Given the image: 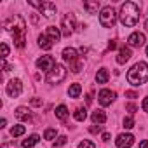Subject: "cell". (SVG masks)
<instances>
[{
  "mask_svg": "<svg viewBox=\"0 0 148 148\" xmlns=\"http://www.w3.org/2000/svg\"><path fill=\"white\" fill-rule=\"evenodd\" d=\"M5 124H7V120H5V119H2V122H0V127H5Z\"/></svg>",
  "mask_w": 148,
  "mask_h": 148,
  "instance_id": "obj_38",
  "label": "cell"
},
{
  "mask_svg": "<svg viewBox=\"0 0 148 148\" xmlns=\"http://www.w3.org/2000/svg\"><path fill=\"white\" fill-rule=\"evenodd\" d=\"M47 37L52 40V42H58L61 38V32L58 26H47Z\"/></svg>",
  "mask_w": 148,
  "mask_h": 148,
  "instance_id": "obj_16",
  "label": "cell"
},
{
  "mask_svg": "<svg viewBox=\"0 0 148 148\" xmlns=\"http://www.w3.org/2000/svg\"><path fill=\"white\" fill-rule=\"evenodd\" d=\"M145 28H146V30H148V21H145Z\"/></svg>",
  "mask_w": 148,
  "mask_h": 148,
  "instance_id": "obj_39",
  "label": "cell"
},
{
  "mask_svg": "<svg viewBox=\"0 0 148 148\" xmlns=\"http://www.w3.org/2000/svg\"><path fill=\"white\" fill-rule=\"evenodd\" d=\"M30 5L37 7L40 11V14H44L45 18H52L56 14V4H52V2H35V0H30Z\"/></svg>",
  "mask_w": 148,
  "mask_h": 148,
  "instance_id": "obj_7",
  "label": "cell"
},
{
  "mask_svg": "<svg viewBox=\"0 0 148 148\" xmlns=\"http://www.w3.org/2000/svg\"><path fill=\"white\" fill-rule=\"evenodd\" d=\"M103 141H110V132H105L103 134Z\"/></svg>",
  "mask_w": 148,
  "mask_h": 148,
  "instance_id": "obj_37",
  "label": "cell"
},
{
  "mask_svg": "<svg viewBox=\"0 0 148 148\" xmlns=\"http://www.w3.org/2000/svg\"><path fill=\"white\" fill-rule=\"evenodd\" d=\"M66 141H68L66 136H59V138L54 141V146H63V145H66Z\"/></svg>",
  "mask_w": 148,
  "mask_h": 148,
  "instance_id": "obj_28",
  "label": "cell"
},
{
  "mask_svg": "<svg viewBox=\"0 0 148 148\" xmlns=\"http://www.w3.org/2000/svg\"><path fill=\"white\" fill-rule=\"evenodd\" d=\"M38 45H40L42 49H45V51H51L52 45H54V42H52L47 35H40V37H38Z\"/></svg>",
  "mask_w": 148,
  "mask_h": 148,
  "instance_id": "obj_17",
  "label": "cell"
},
{
  "mask_svg": "<svg viewBox=\"0 0 148 148\" xmlns=\"http://www.w3.org/2000/svg\"><path fill=\"white\" fill-rule=\"evenodd\" d=\"M56 117H58L59 120H66V117H68V108H66L64 105H59V106L56 108Z\"/></svg>",
  "mask_w": 148,
  "mask_h": 148,
  "instance_id": "obj_22",
  "label": "cell"
},
{
  "mask_svg": "<svg viewBox=\"0 0 148 148\" xmlns=\"http://www.w3.org/2000/svg\"><path fill=\"white\" fill-rule=\"evenodd\" d=\"M108 70L106 68H99L98 70V73H96V82L98 84H106L108 82Z\"/></svg>",
  "mask_w": 148,
  "mask_h": 148,
  "instance_id": "obj_18",
  "label": "cell"
},
{
  "mask_svg": "<svg viewBox=\"0 0 148 148\" xmlns=\"http://www.w3.org/2000/svg\"><path fill=\"white\" fill-rule=\"evenodd\" d=\"M131 56H132V52H131L129 47H120L119 56H117V63H119V64H124V63H127V61L131 59Z\"/></svg>",
  "mask_w": 148,
  "mask_h": 148,
  "instance_id": "obj_13",
  "label": "cell"
},
{
  "mask_svg": "<svg viewBox=\"0 0 148 148\" xmlns=\"http://www.w3.org/2000/svg\"><path fill=\"white\" fill-rule=\"evenodd\" d=\"M125 110H129V112H131V113H134V112H136V110H138V108H136V105H134V103H129V105H127V106H125Z\"/></svg>",
  "mask_w": 148,
  "mask_h": 148,
  "instance_id": "obj_31",
  "label": "cell"
},
{
  "mask_svg": "<svg viewBox=\"0 0 148 148\" xmlns=\"http://www.w3.org/2000/svg\"><path fill=\"white\" fill-rule=\"evenodd\" d=\"M73 117H75V120H79V122H84V120L87 119V112H86V108H77L75 113H73Z\"/></svg>",
  "mask_w": 148,
  "mask_h": 148,
  "instance_id": "obj_23",
  "label": "cell"
},
{
  "mask_svg": "<svg viewBox=\"0 0 148 148\" xmlns=\"http://www.w3.org/2000/svg\"><path fill=\"white\" fill-rule=\"evenodd\" d=\"M99 23H101L103 28H113L115 26V23H117V12H115V9L112 5H106V7L101 9V12H99Z\"/></svg>",
  "mask_w": 148,
  "mask_h": 148,
  "instance_id": "obj_4",
  "label": "cell"
},
{
  "mask_svg": "<svg viewBox=\"0 0 148 148\" xmlns=\"http://www.w3.org/2000/svg\"><path fill=\"white\" fill-rule=\"evenodd\" d=\"M91 119H92V122H94V124L101 125V124H105V122H106V113H105L103 110H94Z\"/></svg>",
  "mask_w": 148,
  "mask_h": 148,
  "instance_id": "obj_15",
  "label": "cell"
},
{
  "mask_svg": "<svg viewBox=\"0 0 148 148\" xmlns=\"http://www.w3.org/2000/svg\"><path fill=\"white\" fill-rule=\"evenodd\" d=\"M117 47V44H115V40H112L110 44H108V49H115Z\"/></svg>",
  "mask_w": 148,
  "mask_h": 148,
  "instance_id": "obj_36",
  "label": "cell"
},
{
  "mask_svg": "<svg viewBox=\"0 0 148 148\" xmlns=\"http://www.w3.org/2000/svg\"><path fill=\"white\" fill-rule=\"evenodd\" d=\"M5 91H7V94H9L11 98H18V96L23 92V84H21V80H19V79H12V80L7 84Z\"/></svg>",
  "mask_w": 148,
  "mask_h": 148,
  "instance_id": "obj_8",
  "label": "cell"
},
{
  "mask_svg": "<svg viewBox=\"0 0 148 148\" xmlns=\"http://www.w3.org/2000/svg\"><path fill=\"white\" fill-rule=\"evenodd\" d=\"M38 141H40V136H38V134H32V136H28V139H25V141L21 143V146H23V148H32V146H35Z\"/></svg>",
  "mask_w": 148,
  "mask_h": 148,
  "instance_id": "obj_19",
  "label": "cell"
},
{
  "mask_svg": "<svg viewBox=\"0 0 148 148\" xmlns=\"http://www.w3.org/2000/svg\"><path fill=\"white\" fill-rule=\"evenodd\" d=\"M115 92L113 91H110V89H103V91H99V94H98V99H99V103H101V106H108V105H112L113 101H115Z\"/></svg>",
  "mask_w": 148,
  "mask_h": 148,
  "instance_id": "obj_10",
  "label": "cell"
},
{
  "mask_svg": "<svg viewBox=\"0 0 148 148\" xmlns=\"http://www.w3.org/2000/svg\"><path fill=\"white\" fill-rule=\"evenodd\" d=\"M125 98L134 99V98H138V92H134V91H125Z\"/></svg>",
  "mask_w": 148,
  "mask_h": 148,
  "instance_id": "obj_30",
  "label": "cell"
},
{
  "mask_svg": "<svg viewBox=\"0 0 148 148\" xmlns=\"http://www.w3.org/2000/svg\"><path fill=\"white\" fill-rule=\"evenodd\" d=\"M89 131H91L92 134H96V132H99V131H101V125H98V127H96V125H92V127H91Z\"/></svg>",
  "mask_w": 148,
  "mask_h": 148,
  "instance_id": "obj_33",
  "label": "cell"
},
{
  "mask_svg": "<svg viewBox=\"0 0 148 148\" xmlns=\"http://www.w3.org/2000/svg\"><path fill=\"white\" fill-rule=\"evenodd\" d=\"M146 56H148V45H146Z\"/></svg>",
  "mask_w": 148,
  "mask_h": 148,
  "instance_id": "obj_40",
  "label": "cell"
},
{
  "mask_svg": "<svg viewBox=\"0 0 148 148\" xmlns=\"http://www.w3.org/2000/svg\"><path fill=\"white\" fill-rule=\"evenodd\" d=\"M139 148H148V141H146V139H143V141L139 143Z\"/></svg>",
  "mask_w": 148,
  "mask_h": 148,
  "instance_id": "obj_35",
  "label": "cell"
},
{
  "mask_svg": "<svg viewBox=\"0 0 148 148\" xmlns=\"http://www.w3.org/2000/svg\"><path fill=\"white\" fill-rule=\"evenodd\" d=\"M127 80H129V84L134 86V87H139V86L146 84V80H148V64L143 63V61L136 63V64L127 71Z\"/></svg>",
  "mask_w": 148,
  "mask_h": 148,
  "instance_id": "obj_2",
  "label": "cell"
},
{
  "mask_svg": "<svg viewBox=\"0 0 148 148\" xmlns=\"http://www.w3.org/2000/svg\"><path fill=\"white\" fill-rule=\"evenodd\" d=\"M16 117H18L19 120H25V122H28V120L32 119V112H30L26 106H19V108L16 110Z\"/></svg>",
  "mask_w": 148,
  "mask_h": 148,
  "instance_id": "obj_14",
  "label": "cell"
},
{
  "mask_svg": "<svg viewBox=\"0 0 148 148\" xmlns=\"http://www.w3.org/2000/svg\"><path fill=\"white\" fill-rule=\"evenodd\" d=\"M64 77H66V68H64L63 64H56V66L47 73L45 80H47L49 84H59V82L64 80Z\"/></svg>",
  "mask_w": 148,
  "mask_h": 148,
  "instance_id": "obj_6",
  "label": "cell"
},
{
  "mask_svg": "<svg viewBox=\"0 0 148 148\" xmlns=\"http://www.w3.org/2000/svg\"><path fill=\"white\" fill-rule=\"evenodd\" d=\"M127 44H129L131 47H141V45L145 44V35H143V33H139V32H134V33H131V35H129Z\"/></svg>",
  "mask_w": 148,
  "mask_h": 148,
  "instance_id": "obj_12",
  "label": "cell"
},
{
  "mask_svg": "<svg viewBox=\"0 0 148 148\" xmlns=\"http://www.w3.org/2000/svg\"><path fill=\"white\" fill-rule=\"evenodd\" d=\"M132 143H134V136L132 134H119L117 139H115V145L119 148H129Z\"/></svg>",
  "mask_w": 148,
  "mask_h": 148,
  "instance_id": "obj_11",
  "label": "cell"
},
{
  "mask_svg": "<svg viewBox=\"0 0 148 148\" xmlns=\"http://www.w3.org/2000/svg\"><path fill=\"white\" fill-rule=\"evenodd\" d=\"M25 131H26V129H25V125H14V127L11 129V134L16 138V136H23V134H25Z\"/></svg>",
  "mask_w": 148,
  "mask_h": 148,
  "instance_id": "obj_24",
  "label": "cell"
},
{
  "mask_svg": "<svg viewBox=\"0 0 148 148\" xmlns=\"http://www.w3.org/2000/svg\"><path fill=\"white\" fill-rule=\"evenodd\" d=\"M32 105H33V106H42V99L33 98V99H32Z\"/></svg>",
  "mask_w": 148,
  "mask_h": 148,
  "instance_id": "obj_32",
  "label": "cell"
},
{
  "mask_svg": "<svg viewBox=\"0 0 148 148\" xmlns=\"http://www.w3.org/2000/svg\"><path fill=\"white\" fill-rule=\"evenodd\" d=\"M145 112H148V98H145V101H143V106H141Z\"/></svg>",
  "mask_w": 148,
  "mask_h": 148,
  "instance_id": "obj_34",
  "label": "cell"
},
{
  "mask_svg": "<svg viewBox=\"0 0 148 148\" xmlns=\"http://www.w3.org/2000/svg\"><path fill=\"white\" fill-rule=\"evenodd\" d=\"M54 66H56V59H54L52 56H42V58L37 59V68H38V70L51 71Z\"/></svg>",
  "mask_w": 148,
  "mask_h": 148,
  "instance_id": "obj_9",
  "label": "cell"
},
{
  "mask_svg": "<svg viewBox=\"0 0 148 148\" xmlns=\"http://www.w3.org/2000/svg\"><path fill=\"white\" fill-rule=\"evenodd\" d=\"M124 127L125 129H132L134 127V119L132 117H125L124 119Z\"/></svg>",
  "mask_w": 148,
  "mask_h": 148,
  "instance_id": "obj_25",
  "label": "cell"
},
{
  "mask_svg": "<svg viewBox=\"0 0 148 148\" xmlns=\"http://www.w3.org/2000/svg\"><path fill=\"white\" fill-rule=\"evenodd\" d=\"M139 21V7L134 2H125L120 5V23L127 28L136 26Z\"/></svg>",
  "mask_w": 148,
  "mask_h": 148,
  "instance_id": "obj_1",
  "label": "cell"
},
{
  "mask_svg": "<svg viewBox=\"0 0 148 148\" xmlns=\"http://www.w3.org/2000/svg\"><path fill=\"white\" fill-rule=\"evenodd\" d=\"M63 59L70 64V70H71L73 73H79V71L82 70V61L79 59L77 51L73 49V47H66V49H63Z\"/></svg>",
  "mask_w": 148,
  "mask_h": 148,
  "instance_id": "obj_3",
  "label": "cell"
},
{
  "mask_svg": "<svg viewBox=\"0 0 148 148\" xmlns=\"http://www.w3.org/2000/svg\"><path fill=\"white\" fill-rule=\"evenodd\" d=\"M79 148H96V145H94L92 141H89V139H84V141L79 145Z\"/></svg>",
  "mask_w": 148,
  "mask_h": 148,
  "instance_id": "obj_27",
  "label": "cell"
},
{
  "mask_svg": "<svg viewBox=\"0 0 148 148\" xmlns=\"http://www.w3.org/2000/svg\"><path fill=\"white\" fill-rule=\"evenodd\" d=\"M7 56H9V45L2 42V58H7Z\"/></svg>",
  "mask_w": 148,
  "mask_h": 148,
  "instance_id": "obj_29",
  "label": "cell"
},
{
  "mask_svg": "<svg viewBox=\"0 0 148 148\" xmlns=\"http://www.w3.org/2000/svg\"><path fill=\"white\" fill-rule=\"evenodd\" d=\"M80 92H82V86H80V84H71V86H70V89H68L70 98H79V96H80Z\"/></svg>",
  "mask_w": 148,
  "mask_h": 148,
  "instance_id": "obj_20",
  "label": "cell"
},
{
  "mask_svg": "<svg viewBox=\"0 0 148 148\" xmlns=\"http://www.w3.org/2000/svg\"><path fill=\"white\" fill-rule=\"evenodd\" d=\"M44 138H45V139H54V138H56V129H45Z\"/></svg>",
  "mask_w": 148,
  "mask_h": 148,
  "instance_id": "obj_26",
  "label": "cell"
},
{
  "mask_svg": "<svg viewBox=\"0 0 148 148\" xmlns=\"http://www.w3.org/2000/svg\"><path fill=\"white\" fill-rule=\"evenodd\" d=\"M84 9L89 12V14H96L98 12V9H99V2H84Z\"/></svg>",
  "mask_w": 148,
  "mask_h": 148,
  "instance_id": "obj_21",
  "label": "cell"
},
{
  "mask_svg": "<svg viewBox=\"0 0 148 148\" xmlns=\"http://www.w3.org/2000/svg\"><path fill=\"white\" fill-rule=\"evenodd\" d=\"M25 28H26V25H25V19L23 18H19V25L18 26H12L11 28L14 32V44L19 49H23L25 44H26V30Z\"/></svg>",
  "mask_w": 148,
  "mask_h": 148,
  "instance_id": "obj_5",
  "label": "cell"
}]
</instances>
